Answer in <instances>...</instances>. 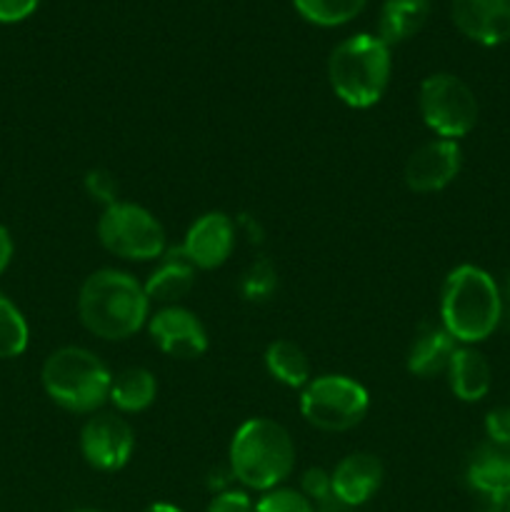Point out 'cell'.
I'll list each match as a JSON object with an SVG mask.
<instances>
[{"mask_svg":"<svg viewBox=\"0 0 510 512\" xmlns=\"http://www.w3.org/2000/svg\"><path fill=\"white\" fill-rule=\"evenodd\" d=\"M503 320V290L488 270L458 265L450 270L440 293V325L455 343L478 345L498 330Z\"/></svg>","mask_w":510,"mask_h":512,"instance_id":"1","label":"cell"},{"mask_svg":"<svg viewBox=\"0 0 510 512\" xmlns=\"http://www.w3.org/2000/svg\"><path fill=\"white\" fill-rule=\"evenodd\" d=\"M145 288L123 270L103 268L88 275L78 295L80 323L103 340H125L148 320Z\"/></svg>","mask_w":510,"mask_h":512,"instance_id":"2","label":"cell"},{"mask_svg":"<svg viewBox=\"0 0 510 512\" xmlns=\"http://www.w3.org/2000/svg\"><path fill=\"white\" fill-rule=\"evenodd\" d=\"M230 475L248 490L280 488L295 468V445L288 430L270 418H250L230 440Z\"/></svg>","mask_w":510,"mask_h":512,"instance_id":"3","label":"cell"},{"mask_svg":"<svg viewBox=\"0 0 510 512\" xmlns=\"http://www.w3.org/2000/svg\"><path fill=\"white\" fill-rule=\"evenodd\" d=\"M390 45L373 33H358L333 48L328 80L348 108L365 110L380 103L390 83Z\"/></svg>","mask_w":510,"mask_h":512,"instance_id":"4","label":"cell"},{"mask_svg":"<svg viewBox=\"0 0 510 512\" xmlns=\"http://www.w3.org/2000/svg\"><path fill=\"white\" fill-rule=\"evenodd\" d=\"M43 388L55 405L70 413H95L108 403L113 375L90 350L68 345L48 355L43 363Z\"/></svg>","mask_w":510,"mask_h":512,"instance_id":"5","label":"cell"},{"mask_svg":"<svg viewBox=\"0 0 510 512\" xmlns=\"http://www.w3.org/2000/svg\"><path fill=\"white\" fill-rule=\"evenodd\" d=\"M370 408L368 390L348 375H320L300 395V413L313 428L345 433L363 423Z\"/></svg>","mask_w":510,"mask_h":512,"instance_id":"6","label":"cell"},{"mask_svg":"<svg viewBox=\"0 0 510 512\" xmlns=\"http://www.w3.org/2000/svg\"><path fill=\"white\" fill-rule=\"evenodd\" d=\"M98 238L108 253L125 260H160L165 255V230L150 210L135 203L108 205L98 220Z\"/></svg>","mask_w":510,"mask_h":512,"instance_id":"7","label":"cell"},{"mask_svg":"<svg viewBox=\"0 0 510 512\" xmlns=\"http://www.w3.org/2000/svg\"><path fill=\"white\" fill-rule=\"evenodd\" d=\"M418 108L425 125L438 138H465L478 123V98L463 78L453 73H435L420 83Z\"/></svg>","mask_w":510,"mask_h":512,"instance_id":"8","label":"cell"},{"mask_svg":"<svg viewBox=\"0 0 510 512\" xmlns=\"http://www.w3.org/2000/svg\"><path fill=\"white\" fill-rule=\"evenodd\" d=\"M135 433L125 418L115 413H93L80 430V453L85 463L103 473L125 468L133 458Z\"/></svg>","mask_w":510,"mask_h":512,"instance_id":"9","label":"cell"},{"mask_svg":"<svg viewBox=\"0 0 510 512\" xmlns=\"http://www.w3.org/2000/svg\"><path fill=\"white\" fill-rule=\"evenodd\" d=\"M460 165H463V150L458 140H430L405 160V185L413 193H438L458 178Z\"/></svg>","mask_w":510,"mask_h":512,"instance_id":"10","label":"cell"},{"mask_svg":"<svg viewBox=\"0 0 510 512\" xmlns=\"http://www.w3.org/2000/svg\"><path fill=\"white\" fill-rule=\"evenodd\" d=\"M148 333L165 355L175 360H195L208 350V333L195 313L168 305L148 318Z\"/></svg>","mask_w":510,"mask_h":512,"instance_id":"11","label":"cell"},{"mask_svg":"<svg viewBox=\"0 0 510 512\" xmlns=\"http://www.w3.org/2000/svg\"><path fill=\"white\" fill-rule=\"evenodd\" d=\"M465 478L478 512H503L505 500L510 498V448L493 443L478 448Z\"/></svg>","mask_w":510,"mask_h":512,"instance_id":"12","label":"cell"},{"mask_svg":"<svg viewBox=\"0 0 510 512\" xmlns=\"http://www.w3.org/2000/svg\"><path fill=\"white\" fill-rule=\"evenodd\" d=\"M235 238L238 230L233 220L220 210H210L190 225L180 250L193 263V268L215 270L233 255Z\"/></svg>","mask_w":510,"mask_h":512,"instance_id":"13","label":"cell"},{"mask_svg":"<svg viewBox=\"0 0 510 512\" xmlns=\"http://www.w3.org/2000/svg\"><path fill=\"white\" fill-rule=\"evenodd\" d=\"M450 15L473 43L493 48L510 40V0H450Z\"/></svg>","mask_w":510,"mask_h":512,"instance_id":"14","label":"cell"},{"mask_svg":"<svg viewBox=\"0 0 510 512\" xmlns=\"http://www.w3.org/2000/svg\"><path fill=\"white\" fill-rule=\"evenodd\" d=\"M333 498L340 505H365L383 485V463L373 453H350L330 473Z\"/></svg>","mask_w":510,"mask_h":512,"instance_id":"15","label":"cell"},{"mask_svg":"<svg viewBox=\"0 0 510 512\" xmlns=\"http://www.w3.org/2000/svg\"><path fill=\"white\" fill-rule=\"evenodd\" d=\"M455 348L458 343L443 325L420 323L408 348V358H405L408 373L415 378H435V375L445 373Z\"/></svg>","mask_w":510,"mask_h":512,"instance_id":"16","label":"cell"},{"mask_svg":"<svg viewBox=\"0 0 510 512\" xmlns=\"http://www.w3.org/2000/svg\"><path fill=\"white\" fill-rule=\"evenodd\" d=\"M195 285V268L185 253L180 248L165 250V255L160 258L158 268L150 273V278L145 280V295H148L150 303H158L163 308L168 305H178L185 295L193 290Z\"/></svg>","mask_w":510,"mask_h":512,"instance_id":"17","label":"cell"},{"mask_svg":"<svg viewBox=\"0 0 510 512\" xmlns=\"http://www.w3.org/2000/svg\"><path fill=\"white\" fill-rule=\"evenodd\" d=\"M445 375H448V385L453 395L463 400V403H478V400H483L490 393V385H493L490 363L473 345L455 348Z\"/></svg>","mask_w":510,"mask_h":512,"instance_id":"18","label":"cell"},{"mask_svg":"<svg viewBox=\"0 0 510 512\" xmlns=\"http://www.w3.org/2000/svg\"><path fill=\"white\" fill-rule=\"evenodd\" d=\"M430 15V0H385L378 18V38L398 45L413 38Z\"/></svg>","mask_w":510,"mask_h":512,"instance_id":"19","label":"cell"},{"mask_svg":"<svg viewBox=\"0 0 510 512\" xmlns=\"http://www.w3.org/2000/svg\"><path fill=\"white\" fill-rule=\"evenodd\" d=\"M158 380L148 368H125L113 375L108 400L120 413H143L155 403Z\"/></svg>","mask_w":510,"mask_h":512,"instance_id":"20","label":"cell"},{"mask_svg":"<svg viewBox=\"0 0 510 512\" xmlns=\"http://www.w3.org/2000/svg\"><path fill=\"white\" fill-rule=\"evenodd\" d=\"M265 368L285 388H305L310 383V360L293 340H273L265 350Z\"/></svg>","mask_w":510,"mask_h":512,"instance_id":"21","label":"cell"},{"mask_svg":"<svg viewBox=\"0 0 510 512\" xmlns=\"http://www.w3.org/2000/svg\"><path fill=\"white\" fill-rule=\"evenodd\" d=\"M368 0H293L295 10L303 15L308 23L320 28H335L345 25L363 13Z\"/></svg>","mask_w":510,"mask_h":512,"instance_id":"22","label":"cell"},{"mask_svg":"<svg viewBox=\"0 0 510 512\" xmlns=\"http://www.w3.org/2000/svg\"><path fill=\"white\" fill-rule=\"evenodd\" d=\"M28 340L30 330L23 313L0 293V358L8 360L23 355L28 348Z\"/></svg>","mask_w":510,"mask_h":512,"instance_id":"23","label":"cell"},{"mask_svg":"<svg viewBox=\"0 0 510 512\" xmlns=\"http://www.w3.org/2000/svg\"><path fill=\"white\" fill-rule=\"evenodd\" d=\"M238 290L248 303H265V300L278 290V273H275V265L270 263L268 258L253 260V263L245 268V273L240 275Z\"/></svg>","mask_w":510,"mask_h":512,"instance_id":"24","label":"cell"},{"mask_svg":"<svg viewBox=\"0 0 510 512\" xmlns=\"http://www.w3.org/2000/svg\"><path fill=\"white\" fill-rule=\"evenodd\" d=\"M255 512H315V508L300 490L273 488L260 495Z\"/></svg>","mask_w":510,"mask_h":512,"instance_id":"25","label":"cell"},{"mask_svg":"<svg viewBox=\"0 0 510 512\" xmlns=\"http://www.w3.org/2000/svg\"><path fill=\"white\" fill-rule=\"evenodd\" d=\"M85 193L95 200V203H103L105 208L113 203H118V180L113 173L103 168H93L85 173Z\"/></svg>","mask_w":510,"mask_h":512,"instance_id":"26","label":"cell"},{"mask_svg":"<svg viewBox=\"0 0 510 512\" xmlns=\"http://www.w3.org/2000/svg\"><path fill=\"white\" fill-rule=\"evenodd\" d=\"M300 493L313 503V500H328L333 495V483H330V473L323 468L305 470L303 480H300Z\"/></svg>","mask_w":510,"mask_h":512,"instance_id":"27","label":"cell"},{"mask_svg":"<svg viewBox=\"0 0 510 512\" xmlns=\"http://www.w3.org/2000/svg\"><path fill=\"white\" fill-rule=\"evenodd\" d=\"M485 435L493 445L510 448V408H495L485 415Z\"/></svg>","mask_w":510,"mask_h":512,"instance_id":"28","label":"cell"},{"mask_svg":"<svg viewBox=\"0 0 510 512\" xmlns=\"http://www.w3.org/2000/svg\"><path fill=\"white\" fill-rule=\"evenodd\" d=\"M208 512H255L253 500L245 490H220L213 500H210Z\"/></svg>","mask_w":510,"mask_h":512,"instance_id":"29","label":"cell"},{"mask_svg":"<svg viewBox=\"0 0 510 512\" xmlns=\"http://www.w3.org/2000/svg\"><path fill=\"white\" fill-rule=\"evenodd\" d=\"M40 0H0V23H20L38 10Z\"/></svg>","mask_w":510,"mask_h":512,"instance_id":"30","label":"cell"},{"mask_svg":"<svg viewBox=\"0 0 510 512\" xmlns=\"http://www.w3.org/2000/svg\"><path fill=\"white\" fill-rule=\"evenodd\" d=\"M13 253H15L13 235H10V230L5 228V225H0V275L8 270L10 260H13Z\"/></svg>","mask_w":510,"mask_h":512,"instance_id":"31","label":"cell"},{"mask_svg":"<svg viewBox=\"0 0 510 512\" xmlns=\"http://www.w3.org/2000/svg\"><path fill=\"white\" fill-rule=\"evenodd\" d=\"M143 512H183V510L175 508V505H170V503H153V505H148Z\"/></svg>","mask_w":510,"mask_h":512,"instance_id":"32","label":"cell"},{"mask_svg":"<svg viewBox=\"0 0 510 512\" xmlns=\"http://www.w3.org/2000/svg\"><path fill=\"white\" fill-rule=\"evenodd\" d=\"M503 313H508L510 318V275L508 280H505V290H503Z\"/></svg>","mask_w":510,"mask_h":512,"instance_id":"33","label":"cell"},{"mask_svg":"<svg viewBox=\"0 0 510 512\" xmlns=\"http://www.w3.org/2000/svg\"><path fill=\"white\" fill-rule=\"evenodd\" d=\"M503 512H510V498L505 500V505H503Z\"/></svg>","mask_w":510,"mask_h":512,"instance_id":"34","label":"cell"},{"mask_svg":"<svg viewBox=\"0 0 510 512\" xmlns=\"http://www.w3.org/2000/svg\"><path fill=\"white\" fill-rule=\"evenodd\" d=\"M75 512H98V510H75Z\"/></svg>","mask_w":510,"mask_h":512,"instance_id":"35","label":"cell"}]
</instances>
